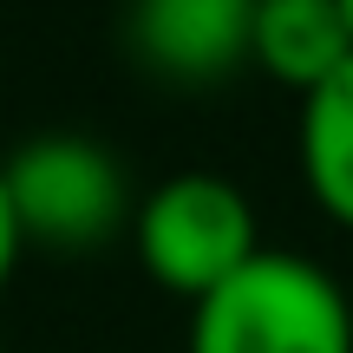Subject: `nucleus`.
<instances>
[{"label":"nucleus","instance_id":"obj_6","mask_svg":"<svg viewBox=\"0 0 353 353\" xmlns=\"http://www.w3.org/2000/svg\"><path fill=\"white\" fill-rule=\"evenodd\" d=\"M301 176L321 216L353 229V59L301 92Z\"/></svg>","mask_w":353,"mask_h":353},{"label":"nucleus","instance_id":"obj_5","mask_svg":"<svg viewBox=\"0 0 353 353\" xmlns=\"http://www.w3.org/2000/svg\"><path fill=\"white\" fill-rule=\"evenodd\" d=\"M249 59L294 92H314L341 59H353V33L334 0H255Z\"/></svg>","mask_w":353,"mask_h":353},{"label":"nucleus","instance_id":"obj_9","mask_svg":"<svg viewBox=\"0 0 353 353\" xmlns=\"http://www.w3.org/2000/svg\"><path fill=\"white\" fill-rule=\"evenodd\" d=\"M0 353H7V347H0Z\"/></svg>","mask_w":353,"mask_h":353},{"label":"nucleus","instance_id":"obj_8","mask_svg":"<svg viewBox=\"0 0 353 353\" xmlns=\"http://www.w3.org/2000/svg\"><path fill=\"white\" fill-rule=\"evenodd\" d=\"M334 7H341V20H347V33H353V0H334Z\"/></svg>","mask_w":353,"mask_h":353},{"label":"nucleus","instance_id":"obj_4","mask_svg":"<svg viewBox=\"0 0 353 353\" xmlns=\"http://www.w3.org/2000/svg\"><path fill=\"white\" fill-rule=\"evenodd\" d=\"M255 0H131L125 39L170 85H216L249 59Z\"/></svg>","mask_w":353,"mask_h":353},{"label":"nucleus","instance_id":"obj_3","mask_svg":"<svg viewBox=\"0 0 353 353\" xmlns=\"http://www.w3.org/2000/svg\"><path fill=\"white\" fill-rule=\"evenodd\" d=\"M7 203L20 216L26 242L46 249H99L105 236H118V223L131 216V190L118 157L85 131H39L0 164Z\"/></svg>","mask_w":353,"mask_h":353},{"label":"nucleus","instance_id":"obj_1","mask_svg":"<svg viewBox=\"0 0 353 353\" xmlns=\"http://www.w3.org/2000/svg\"><path fill=\"white\" fill-rule=\"evenodd\" d=\"M190 353H353V301L321 262L255 249L190 301Z\"/></svg>","mask_w":353,"mask_h":353},{"label":"nucleus","instance_id":"obj_2","mask_svg":"<svg viewBox=\"0 0 353 353\" xmlns=\"http://www.w3.org/2000/svg\"><path fill=\"white\" fill-rule=\"evenodd\" d=\"M131 242H138V262L157 288L203 301L210 288H223L255 249V210L229 176L216 170H176L151 196L131 210Z\"/></svg>","mask_w":353,"mask_h":353},{"label":"nucleus","instance_id":"obj_10","mask_svg":"<svg viewBox=\"0 0 353 353\" xmlns=\"http://www.w3.org/2000/svg\"><path fill=\"white\" fill-rule=\"evenodd\" d=\"M347 301H353V294H347Z\"/></svg>","mask_w":353,"mask_h":353},{"label":"nucleus","instance_id":"obj_7","mask_svg":"<svg viewBox=\"0 0 353 353\" xmlns=\"http://www.w3.org/2000/svg\"><path fill=\"white\" fill-rule=\"evenodd\" d=\"M20 249H26V236H20V216H13V203H7V183H0V288H7L13 268H20Z\"/></svg>","mask_w":353,"mask_h":353}]
</instances>
